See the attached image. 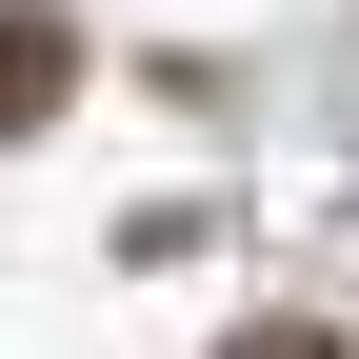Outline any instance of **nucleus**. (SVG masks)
Returning a JSON list of instances; mask_svg holds the SVG:
<instances>
[{
  "mask_svg": "<svg viewBox=\"0 0 359 359\" xmlns=\"http://www.w3.org/2000/svg\"><path fill=\"white\" fill-rule=\"evenodd\" d=\"M219 359H359V339H339V320H240Z\"/></svg>",
  "mask_w": 359,
  "mask_h": 359,
  "instance_id": "2",
  "label": "nucleus"
},
{
  "mask_svg": "<svg viewBox=\"0 0 359 359\" xmlns=\"http://www.w3.org/2000/svg\"><path fill=\"white\" fill-rule=\"evenodd\" d=\"M40 80H60V40H40V20H0V140H20V100H40Z\"/></svg>",
  "mask_w": 359,
  "mask_h": 359,
  "instance_id": "1",
  "label": "nucleus"
}]
</instances>
